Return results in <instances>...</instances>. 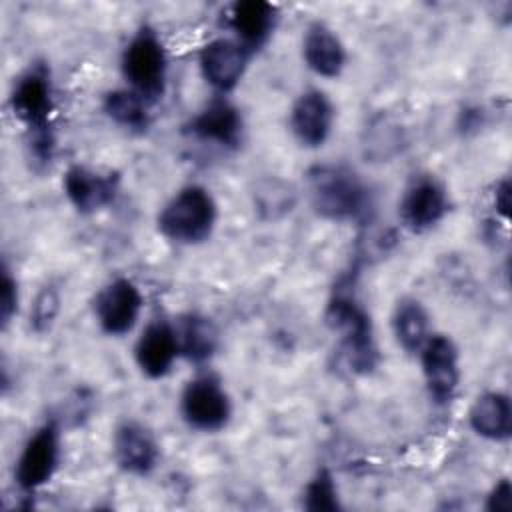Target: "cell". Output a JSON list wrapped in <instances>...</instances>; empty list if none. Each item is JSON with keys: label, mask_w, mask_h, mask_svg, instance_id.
Wrapping results in <instances>:
<instances>
[{"label": "cell", "mask_w": 512, "mask_h": 512, "mask_svg": "<svg viewBox=\"0 0 512 512\" xmlns=\"http://www.w3.org/2000/svg\"><path fill=\"white\" fill-rule=\"evenodd\" d=\"M14 118L26 128L30 158L36 164H50L56 150L54 132V86L46 62L30 64L14 82L8 96Z\"/></svg>", "instance_id": "1"}, {"label": "cell", "mask_w": 512, "mask_h": 512, "mask_svg": "<svg viewBox=\"0 0 512 512\" xmlns=\"http://www.w3.org/2000/svg\"><path fill=\"white\" fill-rule=\"evenodd\" d=\"M58 314H60V292L52 282H48L38 290L30 306V328L36 334H46L54 326Z\"/></svg>", "instance_id": "24"}, {"label": "cell", "mask_w": 512, "mask_h": 512, "mask_svg": "<svg viewBox=\"0 0 512 512\" xmlns=\"http://www.w3.org/2000/svg\"><path fill=\"white\" fill-rule=\"evenodd\" d=\"M180 358L176 328L164 318H156L144 326L136 344L134 360L140 372L150 380L168 376Z\"/></svg>", "instance_id": "16"}, {"label": "cell", "mask_w": 512, "mask_h": 512, "mask_svg": "<svg viewBox=\"0 0 512 512\" xmlns=\"http://www.w3.org/2000/svg\"><path fill=\"white\" fill-rule=\"evenodd\" d=\"M178 410L188 428L196 432H218L232 418V398L214 374H198L180 392Z\"/></svg>", "instance_id": "6"}, {"label": "cell", "mask_w": 512, "mask_h": 512, "mask_svg": "<svg viewBox=\"0 0 512 512\" xmlns=\"http://www.w3.org/2000/svg\"><path fill=\"white\" fill-rule=\"evenodd\" d=\"M448 210V190L434 176L414 178L398 202L400 222L414 234H422L438 226Z\"/></svg>", "instance_id": "10"}, {"label": "cell", "mask_w": 512, "mask_h": 512, "mask_svg": "<svg viewBox=\"0 0 512 512\" xmlns=\"http://www.w3.org/2000/svg\"><path fill=\"white\" fill-rule=\"evenodd\" d=\"M326 324L340 336L342 354L354 374H370L380 360L370 314L346 292H336L324 312Z\"/></svg>", "instance_id": "4"}, {"label": "cell", "mask_w": 512, "mask_h": 512, "mask_svg": "<svg viewBox=\"0 0 512 512\" xmlns=\"http://www.w3.org/2000/svg\"><path fill=\"white\" fill-rule=\"evenodd\" d=\"M392 332L398 346L406 352L416 356L424 342L428 340L430 332V316L420 300L416 298H402L394 312H392Z\"/></svg>", "instance_id": "22"}, {"label": "cell", "mask_w": 512, "mask_h": 512, "mask_svg": "<svg viewBox=\"0 0 512 512\" xmlns=\"http://www.w3.org/2000/svg\"><path fill=\"white\" fill-rule=\"evenodd\" d=\"M184 134L222 150H236L244 140V118L230 100L218 96L184 124Z\"/></svg>", "instance_id": "12"}, {"label": "cell", "mask_w": 512, "mask_h": 512, "mask_svg": "<svg viewBox=\"0 0 512 512\" xmlns=\"http://www.w3.org/2000/svg\"><path fill=\"white\" fill-rule=\"evenodd\" d=\"M120 72L130 90L156 104L168 86V52L154 28L134 32L120 56Z\"/></svg>", "instance_id": "5"}, {"label": "cell", "mask_w": 512, "mask_h": 512, "mask_svg": "<svg viewBox=\"0 0 512 512\" xmlns=\"http://www.w3.org/2000/svg\"><path fill=\"white\" fill-rule=\"evenodd\" d=\"M308 198L318 216L330 222H362L372 210L364 180L348 166L318 164L306 174Z\"/></svg>", "instance_id": "2"}, {"label": "cell", "mask_w": 512, "mask_h": 512, "mask_svg": "<svg viewBox=\"0 0 512 512\" xmlns=\"http://www.w3.org/2000/svg\"><path fill=\"white\" fill-rule=\"evenodd\" d=\"M226 28L250 54L262 50L278 24V8L266 0H238L226 10Z\"/></svg>", "instance_id": "17"}, {"label": "cell", "mask_w": 512, "mask_h": 512, "mask_svg": "<svg viewBox=\"0 0 512 512\" xmlns=\"http://www.w3.org/2000/svg\"><path fill=\"white\" fill-rule=\"evenodd\" d=\"M494 208L504 220H508V214H510V182H508V178H502L494 188Z\"/></svg>", "instance_id": "27"}, {"label": "cell", "mask_w": 512, "mask_h": 512, "mask_svg": "<svg viewBox=\"0 0 512 512\" xmlns=\"http://www.w3.org/2000/svg\"><path fill=\"white\" fill-rule=\"evenodd\" d=\"M420 368L428 396L438 406H448L460 386V354L446 334H430L420 352Z\"/></svg>", "instance_id": "8"}, {"label": "cell", "mask_w": 512, "mask_h": 512, "mask_svg": "<svg viewBox=\"0 0 512 512\" xmlns=\"http://www.w3.org/2000/svg\"><path fill=\"white\" fill-rule=\"evenodd\" d=\"M488 512H508L512 508V484L508 478H500L486 496Z\"/></svg>", "instance_id": "26"}, {"label": "cell", "mask_w": 512, "mask_h": 512, "mask_svg": "<svg viewBox=\"0 0 512 512\" xmlns=\"http://www.w3.org/2000/svg\"><path fill=\"white\" fill-rule=\"evenodd\" d=\"M120 190V178L82 164L70 166L62 176V192L80 214H96L110 206Z\"/></svg>", "instance_id": "13"}, {"label": "cell", "mask_w": 512, "mask_h": 512, "mask_svg": "<svg viewBox=\"0 0 512 512\" xmlns=\"http://www.w3.org/2000/svg\"><path fill=\"white\" fill-rule=\"evenodd\" d=\"M18 302H20L18 282L12 276L10 268L4 264L2 266V282H0V320H2V328H8V324L12 322L14 314L18 312Z\"/></svg>", "instance_id": "25"}, {"label": "cell", "mask_w": 512, "mask_h": 512, "mask_svg": "<svg viewBox=\"0 0 512 512\" xmlns=\"http://www.w3.org/2000/svg\"><path fill=\"white\" fill-rule=\"evenodd\" d=\"M216 220L218 206L210 190L200 184H188L160 208L156 228L172 244L196 246L212 236Z\"/></svg>", "instance_id": "3"}, {"label": "cell", "mask_w": 512, "mask_h": 512, "mask_svg": "<svg viewBox=\"0 0 512 512\" xmlns=\"http://www.w3.org/2000/svg\"><path fill=\"white\" fill-rule=\"evenodd\" d=\"M62 458L60 426L56 420L42 422L22 444L14 462V484L22 494H34L46 486Z\"/></svg>", "instance_id": "7"}, {"label": "cell", "mask_w": 512, "mask_h": 512, "mask_svg": "<svg viewBox=\"0 0 512 512\" xmlns=\"http://www.w3.org/2000/svg\"><path fill=\"white\" fill-rule=\"evenodd\" d=\"M250 52L232 36H218L198 52V68L204 82L220 96L232 92L244 78Z\"/></svg>", "instance_id": "11"}, {"label": "cell", "mask_w": 512, "mask_h": 512, "mask_svg": "<svg viewBox=\"0 0 512 512\" xmlns=\"http://www.w3.org/2000/svg\"><path fill=\"white\" fill-rule=\"evenodd\" d=\"M334 104L318 88L304 90L290 108V130L300 146L316 150L326 144L334 126Z\"/></svg>", "instance_id": "15"}, {"label": "cell", "mask_w": 512, "mask_h": 512, "mask_svg": "<svg viewBox=\"0 0 512 512\" xmlns=\"http://www.w3.org/2000/svg\"><path fill=\"white\" fill-rule=\"evenodd\" d=\"M174 328L180 358L200 366L216 354L220 346V334L216 324L208 316L200 312H186L174 322Z\"/></svg>", "instance_id": "20"}, {"label": "cell", "mask_w": 512, "mask_h": 512, "mask_svg": "<svg viewBox=\"0 0 512 512\" xmlns=\"http://www.w3.org/2000/svg\"><path fill=\"white\" fill-rule=\"evenodd\" d=\"M112 458L130 476H148L160 460V444L150 428L136 420H124L112 436Z\"/></svg>", "instance_id": "14"}, {"label": "cell", "mask_w": 512, "mask_h": 512, "mask_svg": "<svg viewBox=\"0 0 512 512\" xmlns=\"http://www.w3.org/2000/svg\"><path fill=\"white\" fill-rule=\"evenodd\" d=\"M468 424L484 440L506 442L512 436V402L508 394L498 390L480 394L468 410Z\"/></svg>", "instance_id": "19"}, {"label": "cell", "mask_w": 512, "mask_h": 512, "mask_svg": "<svg viewBox=\"0 0 512 512\" xmlns=\"http://www.w3.org/2000/svg\"><path fill=\"white\" fill-rule=\"evenodd\" d=\"M150 102L144 100L134 90L126 88H114L108 90L102 98V112L104 116L116 124L118 128L130 132V134H144L148 132L152 124L150 114Z\"/></svg>", "instance_id": "21"}, {"label": "cell", "mask_w": 512, "mask_h": 512, "mask_svg": "<svg viewBox=\"0 0 512 512\" xmlns=\"http://www.w3.org/2000/svg\"><path fill=\"white\" fill-rule=\"evenodd\" d=\"M144 308V296L130 278H114L94 296L92 310L100 330L108 336H124L134 330Z\"/></svg>", "instance_id": "9"}, {"label": "cell", "mask_w": 512, "mask_h": 512, "mask_svg": "<svg viewBox=\"0 0 512 512\" xmlns=\"http://www.w3.org/2000/svg\"><path fill=\"white\" fill-rule=\"evenodd\" d=\"M302 60L320 78H338L348 54L340 36L324 22H312L302 36Z\"/></svg>", "instance_id": "18"}, {"label": "cell", "mask_w": 512, "mask_h": 512, "mask_svg": "<svg viewBox=\"0 0 512 512\" xmlns=\"http://www.w3.org/2000/svg\"><path fill=\"white\" fill-rule=\"evenodd\" d=\"M302 508L310 512H338L342 508L336 480L328 468H318L316 474L306 482L302 492Z\"/></svg>", "instance_id": "23"}]
</instances>
